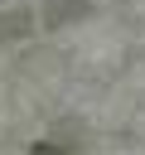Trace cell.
<instances>
[{"label":"cell","instance_id":"6da1fadb","mask_svg":"<svg viewBox=\"0 0 145 155\" xmlns=\"http://www.w3.org/2000/svg\"><path fill=\"white\" fill-rule=\"evenodd\" d=\"M29 155H68V145H58V140H39V145H29Z\"/></svg>","mask_w":145,"mask_h":155}]
</instances>
